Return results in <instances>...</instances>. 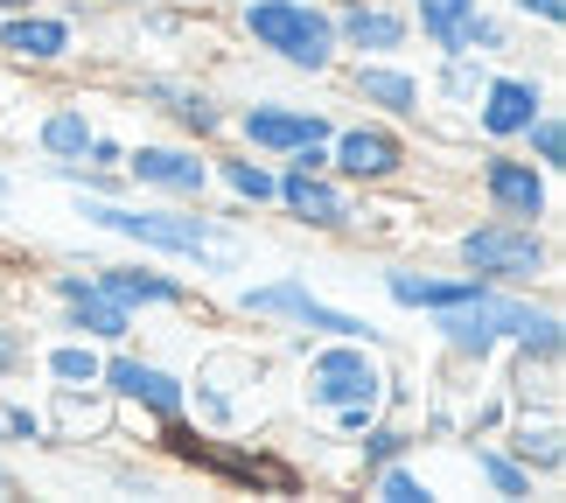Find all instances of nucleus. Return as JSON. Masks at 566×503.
<instances>
[{
    "label": "nucleus",
    "mask_w": 566,
    "mask_h": 503,
    "mask_svg": "<svg viewBox=\"0 0 566 503\" xmlns=\"http://www.w3.org/2000/svg\"><path fill=\"white\" fill-rule=\"evenodd\" d=\"M77 217L105 238L134 252H155L168 266L196 280H231L252 259V231L238 224V210L210 203H155V196H77Z\"/></svg>",
    "instance_id": "1"
},
{
    "label": "nucleus",
    "mask_w": 566,
    "mask_h": 503,
    "mask_svg": "<svg viewBox=\"0 0 566 503\" xmlns=\"http://www.w3.org/2000/svg\"><path fill=\"white\" fill-rule=\"evenodd\" d=\"M231 8V35L252 56L280 63L294 77H336V14L329 0H224Z\"/></svg>",
    "instance_id": "2"
},
{
    "label": "nucleus",
    "mask_w": 566,
    "mask_h": 503,
    "mask_svg": "<svg viewBox=\"0 0 566 503\" xmlns=\"http://www.w3.org/2000/svg\"><path fill=\"white\" fill-rule=\"evenodd\" d=\"M448 259L490 287H525V294H553L559 287V238L553 224H511V217H475L454 231Z\"/></svg>",
    "instance_id": "3"
},
{
    "label": "nucleus",
    "mask_w": 566,
    "mask_h": 503,
    "mask_svg": "<svg viewBox=\"0 0 566 503\" xmlns=\"http://www.w3.org/2000/svg\"><path fill=\"white\" fill-rule=\"evenodd\" d=\"M231 308L259 322V329H301V336H357V343H378L385 349V329L357 308H336V301L315 294L308 273H266V280H245L231 294Z\"/></svg>",
    "instance_id": "4"
},
{
    "label": "nucleus",
    "mask_w": 566,
    "mask_h": 503,
    "mask_svg": "<svg viewBox=\"0 0 566 503\" xmlns=\"http://www.w3.org/2000/svg\"><path fill=\"white\" fill-rule=\"evenodd\" d=\"M385 349L357 336H315L301 349V406L329 420L336 406H385Z\"/></svg>",
    "instance_id": "5"
},
{
    "label": "nucleus",
    "mask_w": 566,
    "mask_h": 503,
    "mask_svg": "<svg viewBox=\"0 0 566 503\" xmlns=\"http://www.w3.org/2000/svg\"><path fill=\"white\" fill-rule=\"evenodd\" d=\"M98 391L113 399L119 420H134V427H168V420H182L189 412V370L176 364H161V357H147V349L134 343H119V349H105V370H98Z\"/></svg>",
    "instance_id": "6"
},
{
    "label": "nucleus",
    "mask_w": 566,
    "mask_h": 503,
    "mask_svg": "<svg viewBox=\"0 0 566 503\" xmlns=\"http://www.w3.org/2000/svg\"><path fill=\"white\" fill-rule=\"evenodd\" d=\"M329 134H336L329 105H301V98H273V92L231 105V140L252 147V155H266V161L315 155V147H329Z\"/></svg>",
    "instance_id": "7"
},
{
    "label": "nucleus",
    "mask_w": 566,
    "mask_h": 503,
    "mask_svg": "<svg viewBox=\"0 0 566 503\" xmlns=\"http://www.w3.org/2000/svg\"><path fill=\"white\" fill-rule=\"evenodd\" d=\"M329 168H336L350 189H364V196L399 189L406 175H412V126L378 119V113L336 119V134H329Z\"/></svg>",
    "instance_id": "8"
},
{
    "label": "nucleus",
    "mask_w": 566,
    "mask_h": 503,
    "mask_svg": "<svg viewBox=\"0 0 566 503\" xmlns=\"http://www.w3.org/2000/svg\"><path fill=\"white\" fill-rule=\"evenodd\" d=\"M475 203H483V217H511V224H553L559 175L538 168L525 147H483L475 155Z\"/></svg>",
    "instance_id": "9"
},
{
    "label": "nucleus",
    "mask_w": 566,
    "mask_h": 503,
    "mask_svg": "<svg viewBox=\"0 0 566 503\" xmlns=\"http://www.w3.org/2000/svg\"><path fill=\"white\" fill-rule=\"evenodd\" d=\"M84 29H92V8H50V0H35V8L21 14H0V63L8 71H71V63L84 56Z\"/></svg>",
    "instance_id": "10"
},
{
    "label": "nucleus",
    "mask_w": 566,
    "mask_h": 503,
    "mask_svg": "<svg viewBox=\"0 0 566 503\" xmlns=\"http://www.w3.org/2000/svg\"><path fill=\"white\" fill-rule=\"evenodd\" d=\"M273 217H287L294 231L350 238V231H364V189H350L336 168H294V161H280Z\"/></svg>",
    "instance_id": "11"
},
{
    "label": "nucleus",
    "mask_w": 566,
    "mask_h": 503,
    "mask_svg": "<svg viewBox=\"0 0 566 503\" xmlns=\"http://www.w3.org/2000/svg\"><path fill=\"white\" fill-rule=\"evenodd\" d=\"M126 196H155V203H210V147L196 140H126Z\"/></svg>",
    "instance_id": "12"
},
{
    "label": "nucleus",
    "mask_w": 566,
    "mask_h": 503,
    "mask_svg": "<svg viewBox=\"0 0 566 503\" xmlns=\"http://www.w3.org/2000/svg\"><path fill=\"white\" fill-rule=\"evenodd\" d=\"M134 105L161 113V119L176 126L182 140H196V147H224V140H231V98L210 92V84L189 77V71H140V77H134Z\"/></svg>",
    "instance_id": "13"
},
{
    "label": "nucleus",
    "mask_w": 566,
    "mask_h": 503,
    "mask_svg": "<svg viewBox=\"0 0 566 503\" xmlns=\"http://www.w3.org/2000/svg\"><path fill=\"white\" fill-rule=\"evenodd\" d=\"M553 105V84L538 77V71H517V63H504L496 56L490 63V77H483V92H475V105H469V134L483 140V147H517L525 140V126L538 119Z\"/></svg>",
    "instance_id": "14"
},
{
    "label": "nucleus",
    "mask_w": 566,
    "mask_h": 503,
    "mask_svg": "<svg viewBox=\"0 0 566 503\" xmlns=\"http://www.w3.org/2000/svg\"><path fill=\"white\" fill-rule=\"evenodd\" d=\"M50 329L119 349V343L140 336V315L119 308V301L92 280V266H56V273H50Z\"/></svg>",
    "instance_id": "15"
},
{
    "label": "nucleus",
    "mask_w": 566,
    "mask_h": 503,
    "mask_svg": "<svg viewBox=\"0 0 566 503\" xmlns=\"http://www.w3.org/2000/svg\"><path fill=\"white\" fill-rule=\"evenodd\" d=\"M92 280L119 301V308H134L140 322H147V315H182V308H196V280L176 273V266H168V259H155V252H134V245H126V259H105V266H92Z\"/></svg>",
    "instance_id": "16"
},
{
    "label": "nucleus",
    "mask_w": 566,
    "mask_h": 503,
    "mask_svg": "<svg viewBox=\"0 0 566 503\" xmlns=\"http://www.w3.org/2000/svg\"><path fill=\"white\" fill-rule=\"evenodd\" d=\"M336 77H343L357 113H378V119H399V126L427 119V77L406 56H343Z\"/></svg>",
    "instance_id": "17"
},
{
    "label": "nucleus",
    "mask_w": 566,
    "mask_h": 503,
    "mask_svg": "<svg viewBox=\"0 0 566 503\" xmlns=\"http://www.w3.org/2000/svg\"><path fill=\"white\" fill-rule=\"evenodd\" d=\"M336 50L343 56H406L412 50V8L406 0H329Z\"/></svg>",
    "instance_id": "18"
},
{
    "label": "nucleus",
    "mask_w": 566,
    "mask_h": 503,
    "mask_svg": "<svg viewBox=\"0 0 566 503\" xmlns=\"http://www.w3.org/2000/svg\"><path fill=\"white\" fill-rule=\"evenodd\" d=\"M378 287H385V301L399 315H433V308H454V301L475 287V273H462V266H427V259H391V266L378 273Z\"/></svg>",
    "instance_id": "19"
},
{
    "label": "nucleus",
    "mask_w": 566,
    "mask_h": 503,
    "mask_svg": "<svg viewBox=\"0 0 566 503\" xmlns=\"http://www.w3.org/2000/svg\"><path fill=\"white\" fill-rule=\"evenodd\" d=\"M273 189H280V161L252 155V147H210V196H224V210H252V217H273Z\"/></svg>",
    "instance_id": "20"
},
{
    "label": "nucleus",
    "mask_w": 566,
    "mask_h": 503,
    "mask_svg": "<svg viewBox=\"0 0 566 503\" xmlns=\"http://www.w3.org/2000/svg\"><path fill=\"white\" fill-rule=\"evenodd\" d=\"M496 441H504L517 462L538 475V490L566 475V427H559V406H511V420L496 427Z\"/></svg>",
    "instance_id": "21"
},
{
    "label": "nucleus",
    "mask_w": 566,
    "mask_h": 503,
    "mask_svg": "<svg viewBox=\"0 0 566 503\" xmlns=\"http://www.w3.org/2000/svg\"><path fill=\"white\" fill-rule=\"evenodd\" d=\"M92 134H98V113H92L84 98H50V105L35 113V126H29V140H35L42 161H84Z\"/></svg>",
    "instance_id": "22"
},
{
    "label": "nucleus",
    "mask_w": 566,
    "mask_h": 503,
    "mask_svg": "<svg viewBox=\"0 0 566 503\" xmlns=\"http://www.w3.org/2000/svg\"><path fill=\"white\" fill-rule=\"evenodd\" d=\"M98 370H105V343H84V336L35 343V378H42V391H84V385H98Z\"/></svg>",
    "instance_id": "23"
},
{
    "label": "nucleus",
    "mask_w": 566,
    "mask_h": 503,
    "mask_svg": "<svg viewBox=\"0 0 566 503\" xmlns=\"http://www.w3.org/2000/svg\"><path fill=\"white\" fill-rule=\"evenodd\" d=\"M490 0H412V42H427L433 56L469 50V29Z\"/></svg>",
    "instance_id": "24"
},
{
    "label": "nucleus",
    "mask_w": 566,
    "mask_h": 503,
    "mask_svg": "<svg viewBox=\"0 0 566 503\" xmlns=\"http://www.w3.org/2000/svg\"><path fill=\"white\" fill-rule=\"evenodd\" d=\"M50 441H84V433H113V399H105L98 385H84V391H50Z\"/></svg>",
    "instance_id": "25"
},
{
    "label": "nucleus",
    "mask_w": 566,
    "mask_h": 503,
    "mask_svg": "<svg viewBox=\"0 0 566 503\" xmlns=\"http://www.w3.org/2000/svg\"><path fill=\"white\" fill-rule=\"evenodd\" d=\"M483 77H490V56H475V50H448V56H433V71H427V105L469 113L475 92H483Z\"/></svg>",
    "instance_id": "26"
},
{
    "label": "nucleus",
    "mask_w": 566,
    "mask_h": 503,
    "mask_svg": "<svg viewBox=\"0 0 566 503\" xmlns=\"http://www.w3.org/2000/svg\"><path fill=\"white\" fill-rule=\"evenodd\" d=\"M469 462H475V483H483L490 496H504V503H532V496H538V475L517 462V454L496 441V433H483V441L469 448Z\"/></svg>",
    "instance_id": "27"
},
{
    "label": "nucleus",
    "mask_w": 566,
    "mask_h": 503,
    "mask_svg": "<svg viewBox=\"0 0 566 503\" xmlns=\"http://www.w3.org/2000/svg\"><path fill=\"white\" fill-rule=\"evenodd\" d=\"M350 454H357V475L378 469V462H399V454H420V427H412L406 412H378V420L350 441Z\"/></svg>",
    "instance_id": "28"
},
{
    "label": "nucleus",
    "mask_w": 566,
    "mask_h": 503,
    "mask_svg": "<svg viewBox=\"0 0 566 503\" xmlns=\"http://www.w3.org/2000/svg\"><path fill=\"white\" fill-rule=\"evenodd\" d=\"M364 490H371L378 503H441V490H433V475L420 469V454H399V462H378V469H364Z\"/></svg>",
    "instance_id": "29"
},
{
    "label": "nucleus",
    "mask_w": 566,
    "mask_h": 503,
    "mask_svg": "<svg viewBox=\"0 0 566 503\" xmlns=\"http://www.w3.org/2000/svg\"><path fill=\"white\" fill-rule=\"evenodd\" d=\"M126 29H134L140 42H155V50H168V42H189L196 35V14L176 8V0H140V8L126 14Z\"/></svg>",
    "instance_id": "30"
},
{
    "label": "nucleus",
    "mask_w": 566,
    "mask_h": 503,
    "mask_svg": "<svg viewBox=\"0 0 566 503\" xmlns=\"http://www.w3.org/2000/svg\"><path fill=\"white\" fill-rule=\"evenodd\" d=\"M0 433H8V448H56L50 441V412H42L35 399H0Z\"/></svg>",
    "instance_id": "31"
},
{
    "label": "nucleus",
    "mask_w": 566,
    "mask_h": 503,
    "mask_svg": "<svg viewBox=\"0 0 566 503\" xmlns=\"http://www.w3.org/2000/svg\"><path fill=\"white\" fill-rule=\"evenodd\" d=\"M525 155L538 161V168H553V175H566V119H559V105H546V113H538L532 126H525Z\"/></svg>",
    "instance_id": "32"
},
{
    "label": "nucleus",
    "mask_w": 566,
    "mask_h": 503,
    "mask_svg": "<svg viewBox=\"0 0 566 503\" xmlns=\"http://www.w3.org/2000/svg\"><path fill=\"white\" fill-rule=\"evenodd\" d=\"M469 50L475 56H511L517 50V21H511V8H496V0H490V8L483 14H475V29H469Z\"/></svg>",
    "instance_id": "33"
},
{
    "label": "nucleus",
    "mask_w": 566,
    "mask_h": 503,
    "mask_svg": "<svg viewBox=\"0 0 566 503\" xmlns=\"http://www.w3.org/2000/svg\"><path fill=\"white\" fill-rule=\"evenodd\" d=\"M29 370H35V336H29V322L0 315V385L29 378Z\"/></svg>",
    "instance_id": "34"
},
{
    "label": "nucleus",
    "mask_w": 566,
    "mask_h": 503,
    "mask_svg": "<svg viewBox=\"0 0 566 503\" xmlns=\"http://www.w3.org/2000/svg\"><path fill=\"white\" fill-rule=\"evenodd\" d=\"M50 175L63 189H77V196H126V175L119 168H92V161H50Z\"/></svg>",
    "instance_id": "35"
},
{
    "label": "nucleus",
    "mask_w": 566,
    "mask_h": 503,
    "mask_svg": "<svg viewBox=\"0 0 566 503\" xmlns=\"http://www.w3.org/2000/svg\"><path fill=\"white\" fill-rule=\"evenodd\" d=\"M517 29H538V35H559L566 29V0H504Z\"/></svg>",
    "instance_id": "36"
},
{
    "label": "nucleus",
    "mask_w": 566,
    "mask_h": 503,
    "mask_svg": "<svg viewBox=\"0 0 566 503\" xmlns=\"http://www.w3.org/2000/svg\"><path fill=\"white\" fill-rule=\"evenodd\" d=\"M504 420H511V391H504V385H490L483 399L469 406V441H483V433H496Z\"/></svg>",
    "instance_id": "37"
},
{
    "label": "nucleus",
    "mask_w": 566,
    "mask_h": 503,
    "mask_svg": "<svg viewBox=\"0 0 566 503\" xmlns=\"http://www.w3.org/2000/svg\"><path fill=\"white\" fill-rule=\"evenodd\" d=\"M84 161H92V168H119V161H126V140L98 126V134H92V147H84Z\"/></svg>",
    "instance_id": "38"
},
{
    "label": "nucleus",
    "mask_w": 566,
    "mask_h": 503,
    "mask_svg": "<svg viewBox=\"0 0 566 503\" xmlns=\"http://www.w3.org/2000/svg\"><path fill=\"white\" fill-rule=\"evenodd\" d=\"M14 203H21V175H14L8 161H0V224L14 217Z\"/></svg>",
    "instance_id": "39"
},
{
    "label": "nucleus",
    "mask_w": 566,
    "mask_h": 503,
    "mask_svg": "<svg viewBox=\"0 0 566 503\" xmlns=\"http://www.w3.org/2000/svg\"><path fill=\"white\" fill-rule=\"evenodd\" d=\"M77 8H92V14H134L140 0H77Z\"/></svg>",
    "instance_id": "40"
},
{
    "label": "nucleus",
    "mask_w": 566,
    "mask_h": 503,
    "mask_svg": "<svg viewBox=\"0 0 566 503\" xmlns=\"http://www.w3.org/2000/svg\"><path fill=\"white\" fill-rule=\"evenodd\" d=\"M14 490H21V475L8 469V454H0V496H14Z\"/></svg>",
    "instance_id": "41"
},
{
    "label": "nucleus",
    "mask_w": 566,
    "mask_h": 503,
    "mask_svg": "<svg viewBox=\"0 0 566 503\" xmlns=\"http://www.w3.org/2000/svg\"><path fill=\"white\" fill-rule=\"evenodd\" d=\"M176 8H189V14H217L224 0H176Z\"/></svg>",
    "instance_id": "42"
},
{
    "label": "nucleus",
    "mask_w": 566,
    "mask_h": 503,
    "mask_svg": "<svg viewBox=\"0 0 566 503\" xmlns=\"http://www.w3.org/2000/svg\"><path fill=\"white\" fill-rule=\"evenodd\" d=\"M21 8H35V0H0V14H21Z\"/></svg>",
    "instance_id": "43"
},
{
    "label": "nucleus",
    "mask_w": 566,
    "mask_h": 503,
    "mask_svg": "<svg viewBox=\"0 0 566 503\" xmlns=\"http://www.w3.org/2000/svg\"><path fill=\"white\" fill-rule=\"evenodd\" d=\"M0 448H8V433H0Z\"/></svg>",
    "instance_id": "44"
},
{
    "label": "nucleus",
    "mask_w": 566,
    "mask_h": 503,
    "mask_svg": "<svg viewBox=\"0 0 566 503\" xmlns=\"http://www.w3.org/2000/svg\"><path fill=\"white\" fill-rule=\"evenodd\" d=\"M406 8H412V0H406Z\"/></svg>",
    "instance_id": "45"
}]
</instances>
